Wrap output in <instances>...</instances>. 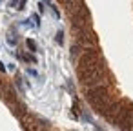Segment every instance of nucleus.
<instances>
[{"mask_svg":"<svg viewBox=\"0 0 133 131\" xmlns=\"http://www.w3.org/2000/svg\"><path fill=\"white\" fill-rule=\"evenodd\" d=\"M113 100V95L108 86H98V87H89L86 89V102L93 107L97 115H102V111L109 106Z\"/></svg>","mask_w":133,"mask_h":131,"instance_id":"1","label":"nucleus"},{"mask_svg":"<svg viewBox=\"0 0 133 131\" xmlns=\"http://www.w3.org/2000/svg\"><path fill=\"white\" fill-rule=\"evenodd\" d=\"M102 58V51L97 47V46H91V47H84L82 53L78 55L77 58V71H82L93 64H97L98 60Z\"/></svg>","mask_w":133,"mask_h":131,"instance_id":"2","label":"nucleus"},{"mask_svg":"<svg viewBox=\"0 0 133 131\" xmlns=\"http://www.w3.org/2000/svg\"><path fill=\"white\" fill-rule=\"evenodd\" d=\"M71 18V31L75 33V31H80V29H86V27H91V17H89V9L88 8H84V9H80L78 13H75V15H71L69 17Z\"/></svg>","mask_w":133,"mask_h":131,"instance_id":"3","label":"nucleus"},{"mask_svg":"<svg viewBox=\"0 0 133 131\" xmlns=\"http://www.w3.org/2000/svg\"><path fill=\"white\" fill-rule=\"evenodd\" d=\"M75 42L82 47H91V46H97V35L91 27H86V29L75 31Z\"/></svg>","mask_w":133,"mask_h":131,"instance_id":"4","label":"nucleus"},{"mask_svg":"<svg viewBox=\"0 0 133 131\" xmlns=\"http://www.w3.org/2000/svg\"><path fill=\"white\" fill-rule=\"evenodd\" d=\"M0 96L4 98V102L9 106L13 104L15 100H18V95H17V89L11 86V84H2V89H0Z\"/></svg>","mask_w":133,"mask_h":131,"instance_id":"5","label":"nucleus"},{"mask_svg":"<svg viewBox=\"0 0 133 131\" xmlns=\"http://www.w3.org/2000/svg\"><path fill=\"white\" fill-rule=\"evenodd\" d=\"M9 107H11V113L18 118V120H22L29 111H28V106L22 102V100H15L13 104H9Z\"/></svg>","mask_w":133,"mask_h":131,"instance_id":"6","label":"nucleus"},{"mask_svg":"<svg viewBox=\"0 0 133 131\" xmlns=\"http://www.w3.org/2000/svg\"><path fill=\"white\" fill-rule=\"evenodd\" d=\"M64 8H66V13L71 17V15L78 13L80 9H84V8H88V6H86L84 0H68V2L64 4Z\"/></svg>","mask_w":133,"mask_h":131,"instance_id":"7","label":"nucleus"},{"mask_svg":"<svg viewBox=\"0 0 133 131\" xmlns=\"http://www.w3.org/2000/svg\"><path fill=\"white\" fill-rule=\"evenodd\" d=\"M18 57L24 60V62H29V64H37V58L33 53H18Z\"/></svg>","mask_w":133,"mask_h":131,"instance_id":"8","label":"nucleus"},{"mask_svg":"<svg viewBox=\"0 0 133 131\" xmlns=\"http://www.w3.org/2000/svg\"><path fill=\"white\" fill-rule=\"evenodd\" d=\"M82 49H84V47H82V46H78V44L75 42V44H73V47H71V58H73V60H77V58H78V55L82 53Z\"/></svg>","mask_w":133,"mask_h":131,"instance_id":"9","label":"nucleus"},{"mask_svg":"<svg viewBox=\"0 0 133 131\" xmlns=\"http://www.w3.org/2000/svg\"><path fill=\"white\" fill-rule=\"evenodd\" d=\"M8 42H9V46H17L18 38H17V33H15V31H9V33H8Z\"/></svg>","mask_w":133,"mask_h":131,"instance_id":"10","label":"nucleus"},{"mask_svg":"<svg viewBox=\"0 0 133 131\" xmlns=\"http://www.w3.org/2000/svg\"><path fill=\"white\" fill-rule=\"evenodd\" d=\"M26 44H28V47H29V51H31V53H37V42H35L33 38H28V40H26Z\"/></svg>","mask_w":133,"mask_h":131,"instance_id":"11","label":"nucleus"},{"mask_svg":"<svg viewBox=\"0 0 133 131\" xmlns=\"http://www.w3.org/2000/svg\"><path fill=\"white\" fill-rule=\"evenodd\" d=\"M55 42H57L58 46H62V44H64V33H62V31H58V33L55 35Z\"/></svg>","mask_w":133,"mask_h":131,"instance_id":"12","label":"nucleus"},{"mask_svg":"<svg viewBox=\"0 0 133 131\" xmlns=\"http://www.w3.org/2000/svg\"><path fill=\"white\" fill-rule=\"evenodd\" d=\"M26 2H28V0H18V6H17V9H18V11H20V9H24Z\"/></svg>","mask_w":133,"mask_h":131,"instance_id":"13","label":"nucleus"},{"mask_svg":"<svg viewBox=\"0 0 133 131\" xmlns=\"http://www.w3.org/2000/svg\"><path fill=\"white\" fill-rule=\"evenodd\" d=\"M33 22H35V26H40V18H38V15H33Z\"/></svg>","mask_w":133,"mask_h":131,"instance_id":"14","label":"nucleus"},{"mask_svg":"<svg viewBox=\"0 0 133 131\" xmlns=\"http://www.w3.org/2000/svg\"><path fill=\"white\" fill-rule=\"evenodd\" d=\"M9 6H11V8H15V9H17V6H18V0H11V2H9Z\"/></svg>","mask_w":133,"mask_h":131,"instance_id":"15","label":"nucleus"},{"mask_svg":"<svg viewBox=\"0 0 133 131\" xmlns=\"http://www.w3.org/2000/svg\"><path fill=\"white\" fill-rule=\"evenodd\" d=\"M0 71H2V73L6 71V67H4V64H2V62H0Z\"/></svg>","mask_w":133,"mask_h":131,"instance_id":"16","label":"nucleus"},{"mask_svg":"<svg viewBox=\"0 0 133 131\" xmlns=\"http://www.w3.org/2000/svg\"><path fill=\"white\" fill-rule=\"evenodd\" d=\"M57 2H60V4H62V6H64V4H66V2H68V0H57Z\"/></svg>","mask_w":133,"mask_h":131,"instance_id":"17","label":"nucleus"}]
</instances>
